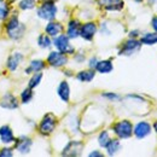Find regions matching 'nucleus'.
Here are the masks:
<instances>
[{
	"mask_svg": "<svg viewBox=\"0 0 157 157\" xmlns=\"http://www.w3.org/2000/svg\"><path fill=\"white\" fill-rule=\"evenodd\" d=\"M6 32H7L10 38L20 39V38H22V35L24 33V25L18 22L17 17H12L11 20L9 21L7 25H6Z\"/></svg>",
	"mask_w": 157,
	"mask_h": 157,
	"instance_id": "obj_1",
	"label": "nucleus"
},
{
	"mask_svg": "<svg viewBox=\"0 0 157 157\" xmlns=\"http://www.w3.org/2000/svg\"><path fill=\"white\" fill-rule=\"evenodd\" d=\"M56 12H57V7L55 6V2L51 0H47L38 10V16L42 20L51 21L56 17Z\"/></svg>",
	"mask_w": 157,
	"mask_h": 157,
	"instance_id": "obj_2",
	"label": "nucleus"
},
{
	"mask_svg": "<svg viewBox=\"0 0 157 157\" xmlns=\"http://www.w3.org/2000/svg\"><path fill=\"white\" fill-rule=\"evenodd\" d=\"M132 123L128 122V121H121L117 122L115 126H114V132L117 134L120 138H129L132 136Z\"/></svg>",
	"mask_w": 157,
	"mask_h": 157,
	"instance_id": "obj_3",
	"label": "nucleus"
},
{
	"mask_svg": "<svg viewBox=\"0 0 157 157\" xmlns=\"http://www.w3.org/2000/svg\"><path fill=\"white\" fill-rule=\"evenodd\" d=\"M56 126V117L52 114H47L40 123V132L42 134H50Z\"/></svg>",
	"mask_w": 157,
	"mask_h": 157,
	"instance_id": "obj_4",
	"label": "nucleus"
},
{
	"mask_svg": "<svg viewBox=\"0 0 157 157\" xmlns=\"http://www.w3.org/2000/svg\"><path fill=\"white\" fill-rule=\"evenodd\" d=\"M55 46L58 48L59 52H62L64 55H70V53L74 52V48L70 46L69 39L65 35H60V36H58L57 39L55 40Z\"/></svg>",
	"mask_w": 157,
	"mask_h": 157,
	"instance_id": "obj_5",
	"label": "nucleus"
},
{
	"mask_svg": "<svg viewBox=\"0 0 157 157\" xmlns=\"http://www.w3.org/2000/svg\"><path fill=\"white\" fill-rule=\"evenodd\" d=\"M82 147H83L82 143H80V141H70L67 145V147L64 149L63 155L64 156H78L81 154Z\"/></svg>",
	"mask_w": 157,
	"mask_h": 157,
	"instance_id": "obj_6",
	"label": "nucleus"
},
{
	"mask_svg": "<svg viewBox=\"0 0 157 157\" xmlns=\"http://www.w3.org/2000/svg\"><path fill=\"white\" fill-rule=\"evenodd\" d=\"M47 60L52 67H62L68 62L67 57L62 52H51Z\"/></svg>",
	"mask_w": 157,
	"mask_h": 157,
	"instance_id": "obj_7",
	"label": "nucleus"
},
{
	"mask_svg": "<svg viewBox=\"0 0 157 157\" xmlns=\"http://www.w3.org/2000/svg\"><path fill=\"white\" fill-rule=\"evenodd\" d=\"M32 147V140L28 137H20L16 141V150L20 154H28Z\"/></svg>",
	"mask_w": 157,
	"mask_h": 157,
	"instance_id": "obj_8",
	"label": "nucleus"
},
{
	"mask_svg": "<svg viewBox=\"0 0 157 157\" xmlns=\"http://www.w3.org/2000/svg\"><path fill=\"white\" fill-rule=\"evenodd\" d=\"M140 48V42L137 41V40H128L124 45H123V47H122V50L120 51V55H126V56H129V55H132L133 52H136Z\"/></svg>",
	"mask_w": 157,
	"mask_h": 157,
	"instance_id": "obj_9",
	"label": "nucleus"
},
{
	"mask_svg": "<svg viewBox=\"0 0 157 157\" xmlns=\"http://www.w3.org/2000/svg\"><path fill=\"white\" fill-rule=\"evenodd\" d=\"M97 32V27L94 23H86L85 25L81 27L80 29V35L86 40H92L93 35Z\"/></svg>",
	"mask_w": 157,
	"mask_h": 157,
	"instance_id": "obj_10",
	"label": "nucleus"
},
{
	"mask_svg": "<svg viewBox=\"0 0 157 157\" xmlns=\"http://www.w3.org/2000/svg\"><path fill=\"white\" fill-rule=\"evenodd\" d=\"M99 4L109 11L121 10L123 7V1L122 0H99Z\"/></svg>",
	"mask_w": 157,
	"mask_h": 157,
	"instance_id": "obj_11",
	"label": "nucleus"
},
{
	"mask_svg": "<svg viewBox=\"0 0 157 157\" xmlns=\"http://www.w3.org/2000/svg\"><path fill=\"white\" fill-rule=\"evenodd\" d=\"M150 131H151V127H150V124L147 122H140L134 128V134L138 138H144L146 137L147 134H150Z\"/></svg>",
	"mask_w": 157,
	"mask_h": 157,
	"instance_id": "obj_12",
	"label": "nucleus"
},
{
	"mask_svg": "<svg viewBox=\"0 0 157 157\" xmlns=\"http://www.w3.org/2000/svg\"><path fill=\"white\" fill-rule=\"evenodd\" d=\"M0 139L2 143L5 144H11L13 143L15 138H13V134H12V131L9 126H2L0 128Z\"/></svg>",
	"mask_w": 157,
	"mask_h": 157,
	"instance_id": "obj_13",
	"label": "nucleus"
},
{
	"mask_svg": "<svg viewBox=\"0 0 157 157\" xmlns=\"http://www.w3.org/2000/svg\"><path fill=\"white\" fill-rule=\"evenodd\" d=\"M0 105H1L2 108H6V109H16V108L18 106V103H17L16 97H13L12 94H6V96L2 98Z\"/></svg>",
	"mask_w": 157,
	"mask_h": 157,
	"instance_id": "obj_14",
	"label": "nucleus"
},
{
	"mask_svg": "<svg viewBox=\"0 0 157 157\" xmlns=\"http://www.w3.org/2000/svg\"><path fill=\"white\" fill-rule=\"evenodd\" d=\"M80 29H81V25H80L78 21H70L69 25H68V35H69V38H76V36H78Z\"/></svg>",
	"mask_w": 157,
	"mask_h": 157,
	"instance_id": "obj_15",
	"label": "nucleus"
},
{
	"mask_svg": "<svg viewBox=\"0 0 157 157\" xmlns=\"http://www.w3.org/2000/svg\"><path fill=\"white\" fill-rule=\"evenodd\" d=\"M22 60V55L21 53H13L11 55L9 59H7V68L11 70V71H15L20 64V62Z\"/></svg>",
	"mask_w": 157,
	"mask_h": 157,
	"instance_id": "obj_16",
	"label": "nucleus"
},
{
	"mask_svg": "<svg viewBox=\"0 0 157 157\" xmlns=\"http://www.w3.org/2000/svg\"><path fill=\"white\" fill-rule=\"evenodd\" d=\"M62 30H63V27L59 23H55V22L48 23L46 27V33L51 36H57L58 34L62 33Z\"/></svg>",
	"mask_w": 157,
	"mask_h": 157,
	"instance_id": "obj_17",
	"label": "nucleus"
},
{
	"mask_svg": "<svg viewBox=\"0 0 157 157\" xmlns=\"http://www.w3.org/2000/svg\"><path fill=\"white\" fill-rule=\"evenodd\" d=\"M69 93H70V90H69L68 83H67L65 81L62 82L58 87V94H59V97H60V99L64 100V101H68V100H69V96H70Z\"/></svg>",
	"mask_w": 157,
	"mask_h": 157,
	"instance_id": "obj_18",
	"label": "nucleus"
},
{
	"mask_svg": "<svg viewBox=\"0 0 157 157\" xmlns=\"http://www.w3.org/2000/svg\"><path fill=\"white\" fill-rule=\"evenodd\" d=\"M96 69L98 70L99 73H103V74H106V73H110L113 70V64L110 60H103V62H98L97 65H96Z\"/></svg>",
	"mask_w": 157,
	"mask_h": 157,
	"instance_id": "obj_19",
	"label": "nucleus"
},
{
	"mask_svg": "<svg viewBox=\"0 0 157 157\" xmlns=\"http://www.w3.org/2000/svg\"><path fill=\"white\" fill-rule=\"evenodd\" d=\"M105 147L108 149V154L109 155H114V154L117 152L118 149H120V141L118 140H110Z\"/></svg>",
	"mask_w": 157,
	"mask_h": 157,
	"instance_id": "obj_20",
	"label": "nucleus"
},
{
	"mask_svg": "<svg viewBox=\"0 0 157 157\" xmlns=\"http://www.w3.org/2000/svg\"><path fill=\"white\" fill-rule=\"evenodd\" d=\"M44 67H45V64H44L42 60H40V59H38V60H33V62L30 63V67L27 69V73H30V71H35V73H38V71H40Z\"/></svg>",
	"mask_w": 157,
	"mask_h": 157,
	"instance_id": "obj_21",
	"label": "nucleus"
},
{
	"mask_svg": "<svg viewBox=\"0 0 157 157\" xmlns=\"http://www.w3.org/2000/svg\"><path fill=\"white\" fill-rule=\"evenodd\" d=\"M93 78H94V73L93 71H81V73L78 74V78L80 81H83V82H88Z\"/></svg>",
	"mask_w": 157,
	"mask_h": 157,
	"instance_id": "obj_22",
	"label": "nucleus"
},
{
	"mask_svg": "<svg viewBox=\"0 0 157 157\" xmlns=\"http://www.w3.org/2000/svg\"><path fill=\"white\" fill-rule=\"evenodd\" d=\"M141 42L146 45H154L157 44V34H146L141 38Z\"/></svg>",
	"mask_w": 157,
	"mask_h": 157,
	"instance_id": "obj_23",
	"label": "nucleus"
},
{
	"mask_svg": "<svg viewBox=\"0 0 157 157\" xmlns=\"http://www.w3.org/2000/svg\"><path fill=\"white\" fill-rule=\"evenodd\" d=\"M9 15V6L5 0H0V20H5Z\"/></svg>",
	"mask_w": 157,
	"mask_h": 157,
	"instance_id": "obj_24",
	"label": "nucleus"
},
{
	"mask_svg": "<svg viewBox=\"0 0 157 157\" xmlns=\"http://www.w3.org/2000/svg\"><path fill=\"white\" fill-rule=\"evenodd\" d=\"M41 78H42V74H41V73H39V71H38L36 74H34V76L30 78V81H29V87H30V88L36 87V86L40 83Z\"/></svg>",
	"mask_w": 157,
	"mask_h": 157,
	"instance_id": "obj_25",
	"label": "nucleus"
},
{
	"mask_svg": "<svg viewBox=\"0 0 157 157\" xmlns=\"http://www.w3.org/2000/svg\"><path fill=\"white\" fill-rule=\"evenodd\" d=\"M35 6V0H22L20 2V7L22 10H30Z\"/></svg>",
	"mask_w": 157,
	"mask_h": 157,
	"instance_id": "obj_26",
	"label": "nucleus"
},
{
	"mask_svg": "<svg viewBox=\"0 0 157 157\" xmlns=\"http://www.w3.org/2000/svg\"><path fill=\"white\" fill-rule=\"evenodd\" d=\"M99 145L100 146H103V147H105L106 145H108V143L110 141V138H109V134H108V132H101L100 133V136H99Z\"/></svg>",
	"mask_w": 157,
	"mask_h": 157,
	"instance_id": "obj_27",
	"label": "nucleus"
},
{
	"mask_svg": "<svg viewBox=\"0 0 157 157\" xmlns=\"http://www.w3.org/2000/svg\"><path fill=\"white\" fill-rule=\"evenodd\" d=\"M22 101L23 103H28V101H30L32 98H33V93H32V88L29 87V88H27V90H24L23 92H22Z\"/></svg>",
	"mask_w": 157,
	"mask_h": 157,
	"instance_id": "obj_28",
	"label": "nucleus"
},
{
	"mask_svg": "<svg viewBox=\"0 0 157 157\" xmlns=\"http://www.w3.org/2000/svg\"><path fill=\"white\" fill-rule=\"evenodd\" d=\"M39 45L41 47L46 48V47H50L51 46V40L47 35H41L39 38Z\"/></svg>",
	"mask_w": 157,
	"mask_h": 157,
	"instance_id": "obj_29",
	"label": "nucleus"
},
{
	"mask_svg": "<svg viewBox=\"0 0 157 157\" xmlns=\"http://www.w3.org/2000/svg\"><path fill=\"white\" fill-rule=\"evenodd\" d=\"M4 156H12V150L11 149H2L0 152V157Z\"/></svg>",
	"mask_w": 157,
	"mask_h": 157,
	"instance_id": "obj_30",
	"label": "nucleus"
},
{
	"mask_svg": "<svg viewBox=\"0 0 157 157\" xmlns=\"http://www.w3.org/2000/svg\"><path fill=\"white\" fill-rule=\"evenodd\" d=\"M97 63H98V62H97V59L92 58V59H91V62H90V67H91V68H96Z\"/></svg>",
	"mask_w": 157,
	"mask_h": 157,
	"instance_id": "obj_31",
	"label": "nucleus"
},
{
	"mask_svg": "<svg viewBox=\"0 0 157 157\" xmlns=\"http://www.w3.org/2000/svg\"><path fill=\"white\" fill-rule=\"evenodd\" d=\"M152 28L157 32V17L152 18Z\"/></svg>",
	"mask_w": 157,
	"mask_h": 157,
	"instance_id": "obj_32",
	"label": "nucleus"
},
{
	"mask_svg": "<svg viewBox=\"0 0 157 157\" xmlns=\"http://www.w3.org/2000/svg\"><path fill=\"white\" fill-rule=\"evenodd\" d=\"M104 97H108V98L110 99H118V97L115 96V94H104Z\"/></svg>",
	"mask_w": 157,
	"mask_h": 157,
	"instance_id": "obj_33",
	"label": "nucleus"
},
{
	"mask_svg": "<svg viewBox=\"0 0 157 157\" xmlns=\"http://www.w3.org/2000/svg\"><path fill=\"white\" fill-rule=\"evenodd\" d=\"M90 156H101V154H99V152H92V154H90Z\"/></svg>",
	"mask_w": 157,
	"mask_h": 157,
	"instance_id": "obj_34",
	"label": "nucleus"
},
{
	"mask_svg": "<svg viewBox=\"0 0 157 157\" xmlns=\"http://www.w3.org/2000/svg\"><path fill=\"white\" fill-rule=\"evenodd\" d=\"M154 127H155V129H156V132H157V122L155 123V126H154Z\"/></svg>",
	"mask_w": 157,
	"mask_h": 157,
	"instance_id": "obj_35",
	"label": "nucleus"
},
{
	"mask_svg": "<svg viewBox=\"0 0 157 157\" xmlns=\"http://www.w3.org/2000/svg\"><path fill=\"white\" fill-rule=\"evenodd\" d=\"M134 1H138V2H139V1H141V0H134Z\"/></svg>",
	"mask_w": 157,
	"mask_h": 157,
	"instance_id": "obj_36",
	"label": "nucleus"
}]
</instances>
